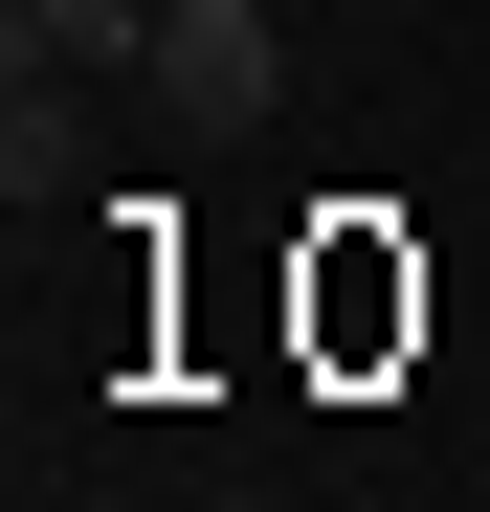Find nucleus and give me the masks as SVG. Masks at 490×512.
Segmentation results:
<instances>
[{"instance_id":"obj_1","label":"nucleus","mask_w":490,"mask_h":512,"mask_svg":"<svg viewBox=\"0 0 490 512\" xmlns=\"http://www.w3.org/2000/svg\"><path fill=\"white\" fill-rule=\"evenodd\" d=\"M156 90H179V112H290V23H268V0H156Z\"/></svg>"},{"instance_id":"obj_2","label":"nucleus","mask_w":490,"mask_h":512,"mask_svg":"<svg viewBox=\"0 0 490 512\" xmlns=\"http://www.w3.org/2000/svg\"><path fill=\"white\" fill-rule=\"evenodd\" d=\"M0 45H23V67H112V45H134V67H156V0H23Z\"/></svg>"},{"instance_id":"obj_3","label":"nucleus","mask_w":490,"mask_h":512,"mask_svg":"<svg viewBox=\"0 0 490 512\" xmlns=\"http://www.w3.org/2000/svg\"><path fill=\"white\" fill-rule=\"evenodd\" d=\"M0 201H23V223L67 201V90H45V67H23V112H0Z\"/></svg>"}]
</instances>
